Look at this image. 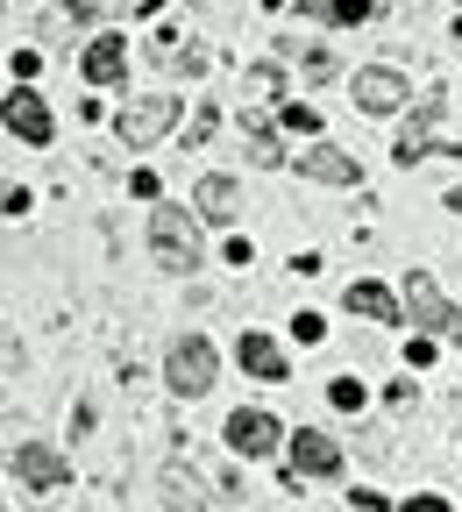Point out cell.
Here are the masks:
<instances>
[{
	"label": "cell",
	"instance_id": "obj_1",
	"mask_svg": "<svg viewBox=\"0 0 462 512\" xmlns=\"http://www.w3.org/2000/svg\"><path fill=\"white\" fill-rule=\"evenodd\" d=\"M399 299H406V320H413V335H434V342H462V306H448V299H441V285H434L427 271H413Z\"/></svg>",
	"mask_w": 462,
	"mask_h": 512
},
{
	"label": "cell",
	"instance_id": "obj_2",
	"mask_svg": "<svg viewBox=\"0 0 462 512\" xmlns=\"http://www.w3.org/2000/svg\"><path fill=\"white\" fill-rule=\"evenodd\" d=\"M150 249L164 271H200V221L185 207H157L150 214Z\"/></svg>",
	"mask_w": 462,
	"mask_h": 512
},
{
	"label": "cell",
	"instance_id": "obj_3",
	"mask_svg": "<svg viewBox=\"0 0 462 512\" xmlns=\"http://www.w3.org/2000/svg\"><path fill=\"white\" fill-rule=\"evenodd\" d=\"M214 363H221V356H214L207 335H178L171 356H164V377H171L178 399H207V392H214Z\"/></svg>",
	"mask_w": 462,
	"mask_h": 512
},
{
	"label": "cell",
	"instance_id": "obj_4",
	"mask_svg": "<svg viewBox=\"0 0 462 512\" xmlns=\"http://www.w3.org/2000/svg\"><path fill=\"white\" fill-rule=\"evenodd\" d=\"M171 121H178V93H143L136 107H121V114H114V136H121L128 150H150Z\"/></svg>",
	"mask_w": 462,
	"mask_h": 512
},
{
	"label": "cell",
	"instance_id": "obj_5",
	"mask_svg": "<svg viewBox=\"0 0 462 512\" xmlns=\"http://www.w3.org/2000/svg\"><path fill=\"white\" fill-rule=\"evenodd\" d=\"M8 456H15V477H22L29 491H43V498L72 484V463H64L50 441H15V434H8Z\"/></svg>",
	"mask_w": 462,
	"mask_h": 512
},
{
	"label": "cell",
	"instance_id": "obj_6",
	"mask_svg": "<svg viewBox=\"0 0 462 512\" xmlns=\"http://www.w3.org/2000/svg\"><path fill=\"white\" fill-rule=\"evenodd\" d=\"M221 434H228L235 456H249V463H256V456H278V441H285V427H278L271 413H256V406H235Z\"/></svg>",
	"mask_w": 462,
	"mask_h": 512
},
{
	"label": "cell",
	"instance_id": "obj_7",
	"mask_svg": "<svg viewBox=\"0 0 462 512\" xmlns=\"http://www.w3.org/2000/svg\"><path fill=\"white\" fill-rule=\"evenodd\" d=\"M448 143H441V100H420V114L406 121V136H399V164H420V157H441Z\"/></svg>",
	"mask_w": 462,
	"mask_h": 512
},
{
	"label": "cell",
	"instance_id": "obj_8",
	"mask_svg": "<svg viewBox=\"0 0 462 512\" xmlns=\"http://www.w3.org/2000/svg\"><path fill=\"white\" fill-rule=\"evenodd\" d=\"M406 93H413V86H406L399 72H384V64L356 72V107H363V114H399V107H406Z\"/></svg>",
	"mask_w": 462,
	"mask_h": 512
},
{
	"label": "cell",
	"instance_id": "obj_9",
	"mask_svg": "<svg viewBox=\"0 0 462 512\" xmlns=\"http://www.w3.org/2000/svg\"><path fill=\"white\" fill-rule=\"evenodd\" d=\"M292 470H306V477H335V470H342V448L327 441V434H313V427H299V434H292Z\"/></svg>",
	"mask_w": 462,
	"mask_h": 512
},
{
	"label": "cell",
	"instance_id": "obj_10",
	"mask_svg": "<svg viewBox=\"0 0 462 512\" xmlns=\"http://www.w3.org/2000/svg\"><path fill=\"white\" fill-rule=\"evenodd\" d=\"M299 178H320V185H363L356 157H342V150H327V143L299 150Z\"/></svg>",
	"mask_w": 462,
	"mask_h": 512
},
{
	"label": "cell",
	"instance_id": "obj_11",
	"mask_svg": "<svg viewBox=\"0 0 462 512\" xmlns=\"http://www.w3.org/2000/svg\"><path fill=\"white\" fill-rule=\"evenodd\" d=\"M79 72H86L93 86H114V79L128 72V43H121V36H93L86 57H79Z\"/></svg>",
	"mask_w": 462,
	"mask_h": 512
},
{
	"label": "cell",
	"instance_id": "obj_12",
	"mask_svg": "<svg viewBox=\"0 0 462 512\" xmlns=\"http://www.w3.org/2000/svg\"><path fill=\"white\" fill-rule=\"evenodd\" d=\"M8 128H15L22 143L43 150V143H50V107H43L36 93H8Z\"/></svg>",
	"mask_w": 462,
	"mask_h": 512
},
{
	"label": "cell",
	"instance_id": "obj_13",
	"mask_svg": "<svg viewBox=\"0 0 462 512\" xmlns=\"http://www.w3.org/2000/svg\"><path fill=\"white\" fill-rule=\"evenodd\" d=\"M342 306H349V313H363V320H406V299H399V292H384V285H370V278H363V285H349V292H342Z\"/></svg>",
	"mask_w": 462,
	"mask_h": 512
},
{
	"label": "cell",
	"instance_id": "obj_14",
	"mask_svg": "<svg viewBox=\"0 0 462 512\" xmlns=\"http://www.w3.org/2000/svg\"><path fill=\"white\" fill-rule=\"evenodd\" d=\"M235 363L256 370V377H271V384L285 377V349H278L271 335H242V342H235Z\"/></svg>",
	"mask_w": 462,
	"mask_h": 512
},
{
	"label": "cell",
	"instance_id": "obj_15",
	"mask_svg": "<svg viewBox=\"0 0 462 512\" xmlns=\"http://www.w3.org/2000/svg\"><path fill=\"white\" fill-rule=\"evenodd\" d=\"M150 57H157V64H171V72H207V50H200V43H178V29H157Z\"/></svg>",
	"mask_w": 462,
	"mask_h": 512
},
{
	"label": "cell",
	"instance_id": "obj_16",
	"mask_svg": "<svg viewBox=\"0 0 462 512\" xmlns=\"http://www.w3.org/2000/svg\"><path fill=\"white\" fill-rule=\"evenodd\" d=\"M192 200H200V214H207V221H235V214H242L235 178H200V192H192Z\"/></svg>",
	"mask_w": 462,
	"mask_h": 512
},
{
	"label": "cell",
	"instance_id": "obj_17",
	"mask_svg": "<svg viewBox=\"0 0 462 512\" xmlns=\"http://www.w3.org/2000/svg\"><path fill=\"white\" fill-rule=\"evenodd\" d=\"M249 164H263V171H271V164H285L278 136H271V128H263V121H249Z\"/></svg>",
	"mask_w": 462,
	"mask_h": 512
},
{
	"label": "cell",
	"instance_id": "obj_18",
	"mask_svg": "<svg viewBox=\"0 0 462 512\" xmlns=\"http://www.w3.org/2000/svg\"><path fill=\"white\" fill-rule=\"evenodd\" d=\"M278 50H285V57H299V64H306V72H313V79H327V72H335V57H327V50H313V43L299 50V36H285Z\"/></svg>",
	"mask_w": 462,
	"mask_h": 512
},
{
	"label": "cell",
	"instance_id": "obj_19",
	"mask_svg": "<svg viewBox=\"0 0 462 512\" xmlns=\"http://www.w3.org/2000/svg\"><path fill=\"white\" fill-rule=\"evenodd\" d=\"M242 93H249V100H278V64H256V72H242Z\"/></svg>",
	"mask_w": 462,
	"mask_h": 512
},
{
	"label": "cell",
	"instance_id": "obj_20",
	"mask_svg": "<svg viewBox=\"0 0 462 512\" xmlns=\"http://www.w3.org/2000/svg\"><path fill=\"white\" fill-rule=\"evenodd\" d=\"M214 128H221V107H214V100H207V107H200V114H192V128H185V150H200V143H207V136H214Z\"/></svg>",
	"mask_w": 462,
	"mask_h": 512
},
{
	"label": "cell",
	"instance_id": "obj_21",
	"mask_svg": "<svg viewBox=\"0 0 462 512\" xmlns=\"http://www.w3.org/2000/svg\"><path fill=\"white\" fill-rule=\"evenodd\" d=\"M327 22H342V29L370 22V0H327Z\"/></svg>",
	"mask_w": 462,
	"mask_h": 512
},
{
	"label": "cell",
	"instance_id": "obj_22",
	"mask_svg": "<svg viewBox=\"0 0 462 512\" xmlns=\"http://www.w3.org/2000/svg\"><path fill=\"white\" fill-rule=\"evenodd\" d=\"M327 399H335V406H363V384L356 377H335V384H327Z\"/></svg>",
	"mask_w": 462,
	"mask_h": 512
},
{
	"label": "cell",
	"instance_id": "obj_23",
	"mask_svg": "<svg viewBox=\"0 0 462 512\" xmlns=\"http://www.w3.org/2000/svg\"><path fill=\"white\" fill-rule=\"evenodd\" d=\"M292 335H299V342H320V335H327V320H320V313H299V320H292Z\"/></svg>",
	"mask_w": 462,
	"mask_h": 512
},
{
	"label": "cell",
	"instance_id": "obj_24",
	"mask_svg": "<svg viewBox=\"0 0 462 512\" xmlns=\"http://www.w3.org/2000/svg\"><path fill=\"white\" fill-rule=\"evenodd\" d=\"M285 128H299V136H313V128H320V114H313V107H285Z\"/></svg>",
	"mask_w": 462,
	"mask_h": 512
},
{
	"label": "cell",
	"instance_id": "obj_25",
	"mask_svg": "<svg viewBox=\"0 0 462 512\" xmlns=\"http://www.w3.org/2000/svg\"><path fill=\"white\" fill-rule=\"evenodd\" d=\"M399 512H448V498H434V491H420V498H406Z\"/></svg>",
	"mask_w": 462,
	"mask_h": 512
},
{
	"label": "cell",
	"instance_id": "obj_26",
	"mask_svg": "<svg viewBox=\"0 0 462 512\" xmlns=\"http://www.w3.org/2000/svg\"><path fill=\"white\" fill-rule=\"evenodd\" d=\"M448 207H455V214H462V185H455V192H448Z\"/></svg>",
	"mask_w": 462,
	"mask_h": 512
},
{
	"label": "cell",
	"instance_id": "obj_27",
	"mask_svg": "<svg viewBox=\"0 0 462 512\" xmlns=\"http://www.w3.org/2000/svg\"><path fill=\"white\" fill-rule=\"evenodd\" d=\"M0 512H8V498H0Z\"/></svg>",
	"mask_w": 462,
	"mask_h": 512
},
{
	"label": "cell",
	"instance_id": "obj_28",
	"mask_svg": "<svg viewBox=\"0 0 462 512\" xmlns=\"http://www.w3.org/2000/svg\"><path fill=\"white\" fill-rule=\"evenodd\" d=\"M455 43H462V29H455Z\"/></svg>",
	"mask_w": 462,
	"mask_h": 512
}]
</instances>
